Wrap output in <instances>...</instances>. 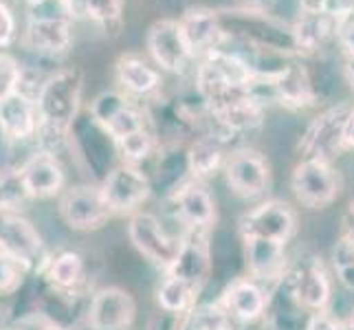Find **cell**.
Masks as SVG:
<instances>
[{"instance_id":"cell-24","label":"cell","mask_w":354,"mask_h":330,"mask_svg":"<svg viewBox=\"0 0 354 330\" xmlns=\"http://www.w3.org/2000/svg\"><path fill=\"white\" fill-rule=\"evenodd\" d=\"M221 161H223V139L216 137V134L201 137L192 145V150L187 154L189 172L196 178L212 176L221 167Z\"/></svg>"},{"instance_id":"cell-18","label":"cell","mask_w":354,"mask_h":330,"mask_svg":"<svg viewBox=\"0 0 354 330\" xmlns=\"http://www.w3.org/2000/svg\"><path fill=\"white\" fill-rule=\"evenodd\" d=\"M119 91L128 97H150L161 89V73L141 55H121L115 64Z\"/></svg>"},{"instance_id":"cell-20","label":"cell","mask_w":354,"mask_h":330,"mask_svg":"<svg viewBox=\"0 0 354 330\" xmlns=\"http://www.w3.org/2000/svg\"><path fill=\"white\" fill-rule=\"evenodd\" d=\"M290 27L299 53H319L328 42L337 38L339 20L319 11V14H301Z\"/></svg>"},{"instance_id":"cell-5","label":"cell","mask_w":354,"mask_h":330,"mask_svg":"<svg viewBox=\"0 0 354 330\" xmlns=\"http://www.w3.org/2000/svg\"><path fill=\"white\" fill-rule=\"evenodd\" d=\"M59 216L64 223L77 231H93L108 223L113 207L108 205L102 187L80 185L71 187L59 199Z\"/></svg>"},{"instance_id":"cell-7","label":"cell","mask_w":354,"mask_h":330,"mask_svg":"<svg viewBox=\"0 0 354 330\" xmlns=\"http://www.w3.org/2000/svg\"><path fill=\"white\" fill-rule=\"evenodd\" d=\"M282 286L299 309L322 311L330 300V282H328L322 262L315 258L299 260L284 275Z\"/></svg>"},{"instance_id":"cell-22","label":"cell","mask_w":354,"mask_h":330,"mask_svg":"<svg viewBox=\"0 0 354 330\" xmlns=\"http://www.w3.org/2000/svg\"><path fill=\"white\" fill-rule=\"evenodd\" d=\"M176 207L180 218L192 229H205L214 220V201L209 192L201 185H185L176 194Z\"/></svg>"},{"instance_id":"cell-29","label":"cell","mask_w":354,"mask_h":330,"mask_svg":"<svg viewBox=\"0 0 354 330\" xmlns=\"http://www.w3.org/2000/svg\"><path fill=\"white\" fill-rule=\"evenodd\" d=\"M117 154L121 156V161L128 165H139L143 158H148L152 148H154V137L150 134L148 128H141L137 132L128 134V137L115 141Z\"/></svg>"},{"instance_id":"cell-38","label":"cell","mask_w":354,"mask_h":330,"mask_svg":"<svg viewBox=\"0 0 354 330\" xmlns=\"http://www.w3.org/2000/svg\"><path fill=\"white\" fill-rule=\"evenodd\" d=\"M341 328H344V324H339L328 313H315L306 324V330H341Z\"/></svg>"},{"instance_id":"cell-31","label":"cell","mask_w":354,"mask_h":330,"mask_svg":"<svg viewBox=\"0 0 354 330\" xmlns=\"http://www.w3.org/2000/svg\"><path fill=\"white\" fill-rule=\"evenodd\" d=\"M22 68L24 64L16 55L0 48V102H5L7 97L20 91L22 82Z\"/></svg>"},{"instance_id":"cell-14","label":"cell","mask_w":354,"mask_h":330,"mask_svg":"<svg viewBox=\"0 0 354 330\" xmlns=\"http://www.w3.org/2000/svg\"><path fill=\"white\" fill-rule=\"evenodd\" d=\"M185 40L192 46L194 55H209L212 51L223 48L227 42V33L218 18V11L209 7H192L178 18Z\"/></svg>"},{"instance_id":"cell-1","label":"cell","mask_w":354,"mask_h":330,"mask_svg":"<svg viewBox=\"0 0 354 330\" xmlns=\"http://www.w3.org/2000/svg\"><path fill=\"white\" fill-rule=\"evenodd\" d=\"M221 24L229 40L247 42L262 51H273L282 55H295L297 44L292 27L288 22L275 18L262 9H216Z\"/></svg>"},{"instance_id":"cell-12","label":"cell","mask_w":354,"mask_h":330,"mask_svg":"<svg viewBox=\"0 0 354 330\" xmlns=\"http://www.w3.org/2000/svg\"><path fill=\"white\" fill-rule=\"evenodd\" d=\"M337 174L324 161H301L292 172V190L306 207H326L337 196Z\"/></svg>"},{"instance_id":"cell-4","label":"cell","mask_w":354,"mask_h":330,"mask_svg":"<svg viewBox=\"0 0 354 330\" xmlns=\"http://www.w3.org/2000/svg\"><path fill=\"white\" fill-rule=\"evenodd\" d=\"M145 46L154 59L156 66H161L174 75H189L196 73V55L185 40V33L180 29V22L172 18H163L150 24L145 33Z\"/></svg>"},{"instance_id":"cell-46","label":"cell","mask_w":354,"mask_h":330,"mask_svg":"<svg viewBox=\"0 0 354 330\" xmlns=\"http://www.w3.org/2000/svg\"><path fill=\"white\" fill-rule=\"evenodd\" d=\"M22 3H24V5H31V3H35V0H22Z\"/></svg>"},{"instance_id":"cell-45","label":"cell","mask_w":354,"mask_h":330,"mask_svg":"<svg viewBox=\"0 0 354 330\" xmlns=\"http://www.w3.org/2000/svg\"><path fill=\"white\" fill-rule=\"evenodd\" d=\"M341 330H354V324L348 322V324H344V328H341Z\"/></svg>"},{"instance_id":"cell-36","label":"cell","mask_w":354,"mask_h":330,"mask_svg":"<svg viewBox=\"0 0 354 330\" xmlns=\"http://www.w3.org/2000/svg\"><path fill=\"white\" fill-rule=\"evenodd\" d=\"M20 40L18 18L7 0H0V48H9Z\"/></svg>"},{"instance_id":"cell-8","label":"cell","mask_w":354,"mask_h":330,"mask_svg":"<svg viewBox=\"0 0 354 330\" xmlns=\"http://www.w3.org/2000/svg\"><path fill=\"white\" fill-rule=\"evenodd\" d=\"M0 251L16 258L24 268H35L48 260H44L42 238L27 218L18 214L0 216Z\"/></svg>"},{"instance_id":"cell-19","label":"cell","mask_w":354,"mask_h":330,"mask_svg":"<svg viewBox=\"0 0 354 330\" xmlns=\"http://www.w3.org/2000/svg\"><path fill=\"white\" fill-rule=\"evenodd\" d=\"M273 86H275L277 104L288 110L308 108L317 100L308 71L301 64H297L295 59H290V62L284 66V71L277 73L273 77Z\"/></svg>"},{"instance_id":"cell-2","label":"cell","mask_w":354,"mask_h":330,"mask_svg":"<svg viewBox=\"0 0 354 330\" xmlns=\"http://www.w3.org/2000/svg\"><path fill=\"white\" fill-rule=\"evenodd\" d=\"M84 91V75L77 66H64L48 73L42 89L35 97L40 113V126L57 132H71L80 119Z\"/></svg>"},{"instance_id":"cell-23","label":"cell","mask_w":354,"mask_h":330,"mask_svg":"<svg viewBox=\"0 0 354 330\" xmlns=\"http://www.w3.org/2000/svg\"><path fill=\"white\" fill-rule=\"evenodd\" d=\"M247 258L249 268L255 277L271 279L279 277L284 260V244L271 240H247Z\"/></svg>"},{"instance_id":"cell-25","label":"cell","mask_w":354,"mask_h":330,"mask_svg":"<svg viewBox=\"0 0 354 330\" xmlns=\"http://www.w3.org/2000/svg\"><path fill=\"white\" fill-rule=\"evenodd\" d=\"M84 260L75 251H62L46 262V277L55 288L71 291L82 282Z\"/></svg>"},{"instance_id":"cell-11","label":"cell","mask_w":354,"mask_h":330,"mask_svg":"<svg viewBox=\"0 0 354 330\" xmlns=\"http://www.w3.org/2000/svg\"><path fill=\"white\" fill-rule=\"evenodd\" d=\"M102 192L113 212H132L150 196V178L137 165L121 163L106 174Z\"/></svg>"},{"instance_id":"cell-3","label":"cell","mask_w":354,"mask_h":330,"mask_svg":"<svg viewBox=\"0 0 354 330\" xmlns=\"http://www.w3.org/2000/svg\"><path fill=\"white\" fill-rule=\"evenodd\" d=\"M352 108V102H341L313 119V124L299 139V152L304 161L330 163V158L346 148V126Z\"/></svg>"},{"instance_id":"cell-34","label":"cell","mask_w":354,"mask_h":330,"mask_svg":"<svg viewBox=\"0 0 354 330\" xmlns=\"http://www.w3.org/2000/svg\"><path fill=\"white\" fill-rule=\"evenodd\" d=\"M24 271H27V268H24L16 258H11V255L5 251H0V295L14 293L22 282Z\"/></svg>"},{"instance_id":"cell-40","label":"cell","mask_w":354,"mask_h":330,"mask_svg":"<svg viewBox=\"0 0 354 330\" xmlns=\"http://www.w3.org/2000/svg\"><path fill=\"white\" fill-rule=\"evenodd\" d=\"M73 20H86V7H88V0H64Z\"/></svg>"},{"instance_id":"cell-6","label":"cell","mask_w":354,"mask_h":330,"mask_svg":"<svg viewBox=\"0 0 354 330\" xmlns=\"http://www.w3.org/2000/svg\"><path fill=\"white\" fill-rule=\"evenodd\" d=\"M130 240L145 258L158 266L172 268L180 255L183 242L172 238L152 214H137L128 225Z\"/></svg>"},{"instance_id":"cell-35","label":"cell","mask_w":354,"mask_h":330,"mask_svg":"<svg viewBox=\"0 0 354 330\" xmlns=\"http://www.w3.org/2000/svg\"><path fill=\"white\" fill-rule=\"evenodd\" d=\"M27 14L24 18H48V20H73L64 0H35L31 5H24ZM75 22V20H73Z\"/></svg>"},{"instance_id":"cell-26","label":"cell","mask_w":354,"mask_h":330,"mask_svg":"<svg viewBox=\"0 0 354 330\" xmlns=\"http://www.w3.org/2000/svg\"><path fill=\"white\" fill-rule=\"evenodd\" d=\"M31 196L24 185L20 169H0V216L14 214L22 203H27Z\"/></svg>"},{"instance_id":"cell-15","label":"cell","mask_w":354,"mask_h":330,"mask_svg":"<svg viewBox=\"0 0 354 330\" xmlns=\"http://www.w3.org/2000/svg\"><path fill=\"white\" fill-rule=\"evenodd\" d=\"M40 113L33 97L24 93H14L0 102V137L14 143L31 141L38 137Z\"/></svg>"},{"instance_id":"cell-32","label":"cell","mask_w":354,"mask_h":330,"mask_svg":"<svg viewBox=\"0 0 354 330\" xmlns=\"http://www.w3.org/2000/svg\"><path fill=\"white\" fill-rule=\"evenodd\" d=\"M141 128H145V115L137 106L130 104V106H126L124 110H121V113L104 130L111 134L113 141H119V139H124V137H128V134L137 132Z\"/></svg>"},{"instance_id":"cell-28","label":"cell","mask_w":354,"mask_h":330,"mask_svg":"<svg viewBox=\"0 0 354 330\" xmlns=\"http://www.w3.org/2000/svg\"><path fill=\"white\" fill-rule=\"evenodd\" d=\"M126 0H88L86 20L97 24L104 33H117L124 20Z\"/></svg>"},{"instance_id":"cell-41","label":"cell","mask_w":354,"mask_h":330,"mask_svg":"<svg viewBox=\"0 0 354 330\" xmlns=\"http://www.w3.org/2000/svg\"><path fill=\"white\" fill-rule=\"evenodd\" d=\"M301 5V14H319V11H326L328 0H299Z\"/></svg>"},{"instance_id":"cell-33","label":"cell","mask_w":354,"mask_h":330,"mask_svg":"<svg viewBox=\"0 0 354 330\" xmlns=\"http://www.w3.org/2000/svg\"><path fill=\"white\" fill-rule=\"evenodd\" d=\"M229 317L223 309L214 306V304H205L192 317L189 330H227Z\"/></svg>"},{"instance_id":"cell-37","label":"cell","mask_w":354,"mask_h":330,"mask_svg":"<svg viewBox=\"0 0 354 330\" xmlns=\"http://www.w3.org/2000/svg\"><path fill=\"white\" fill-rule=\"evenodd\" d=\"M337 44L348 59H354V18H346L339 22Z\"/></svg>"},{"instance_id":"cell-44","label":"cell","mask_w":354,"mask_h":330,"mask_svg":"<svg viewBox=\"0 0 354 330\" xmlns=\"http://www.w3.org/2000/svg\"><path fill=\"white\" fill-rule=\"evenodd\" d=\"M44 330H66V328L57 326V324H48V326H44Z\"/></svg>"},{"instance_id":"cell-16","label":"cell","mask_w":354,"mask_h":330,"mask_svg":"<svg viewBox=\"0 0 354 330\" xmlns=\"http://www.w3.org/2000/svg\"><path fill=\"white\" fill-rule=\"evenodd\" d=\"M134 302L121 288H102L97 291L91 306L88 322L93 330H128L134 322Z\"/></svg>"},{"instance_id":"cell-27","label":"cell","mask_w":354,"mask_h":330,"mask_svg":"<svg viewBox=\"0 0 354 330\" xmlns=\"http://www.w3.org/2000/svg\"><path fill=\"white\" fill-rule=\"evenodd\" d=\"M192 293H194V284H189L187 279H183L174 273H169L163 279V284L158 286V304L167 313H180L189 306Z\"/></svg>"},{"instance_id":"cell-42","label":"cell","mask_w":354,"mask_h":330,"mask_svg":"<svg viewBox=\"0 0 354 330\" xmlns=\"http://www.w3.org/2000/svg\"><path fill=\"white\" fill-rule=\"evenodd\" d=\"M346 145L354 150V108H352L350 119H348V126H346Z\"/></svg>"},{"instance_id":"cell-47","label":"cell","mask_w":354,"mask_h":330,"mask_svg":"<svg viewBox=\"0 0 354 330\" xmlns=\"http://www.w3.org/2000/svg\"><path fill=\"white\" fill-rule=\"evenodd\" d=\"M350 322H352V324H354V311H352V320H350Z\"/></svg>"},{"instance_id":"cell-10","label":"cell","mask_w":354,"mask_h":330,"mask_svg":"<svg viewBox=\"0 0 354 330\" xmlns=\"http://www.w3.org/2000/svg\"><path fill=\"white\" fill-rule=\"evenodd\" d=\"M20 42L24 48L40 57H59L68 53L73 44V20L24 18Z\"/></svg>"},{"instance_id":"cell-39","label":"cell","mask_w":354,"mask_h":330,"mask_svg":"<svg viewBox=\"0 0 354 330\" xmlns=\"http://www.w3.org/2000/svg\"><path fill=\"white\" fill-rule=\"evenodd\" d=\"M352 11H354V0H328L326 5V14H330L339 22L346 20Z\"/></svg>"},{"instance_id":"cell-43","label":"cell","mask_w":354,"mask_h":330,"mask_svg":"<svg viewBox=\"0 0 354 330\" xmlns=\"http://www.w3.org/2000/svg\"><path fill=\"white\" fill-rule=\"evenodd\" d=\"M344 77L348 82L350 91L354 93V59H346V66H344Z\"/></svg>"},{"instance_id":"cell-13","label":"cell","mask_w":354,"mask_h":330,"mask_svg":"<svg viewBox=\"0 0 354 330\" xmlns=\"http://www.w3.org/2000/svg\"><path fill=\"white\" fill-rule=\"evenodd\" d=\"M31 199H51L64 187V167L57 154L35 150L18 167Z\"/></svg>"},{"instance_id":"cell-21","label":"cell","mask_w":354,"mask_h":330,"mask_svg":"<svg viewBox=\"0 0 354 330\" xmlns=\"http://www.w3.org/2000/svg\"><path fill=\"white\" fill-rule=\"evenodd\" d=\"M225 302H227V311L242 322H251L255 317H260L266 306V297L262 288L255 282H249V279H238V282L231 284Z\"/></svg>"},{"instance_id":"cell-17","label":"cell","mask_w":354,"mask_h":330,"mask_svg":"<svg viewBox=\"0 0 354 330\" xmlns=\"http://www.w3.org/2000/svg\"><path fill=\"white\" fill-rule=\"evenodd\" d=\"M229 187L240 196H260L268 187V165L264 156L253 150H240L229 156L225 165Z\"/></svg>"},{"instance_id":"cell-9","label":"cell","mask_w":354,"mask_h":330,"mask_svg":"<svg viewBox=\"0 0 354 330\" xmlns=\"http://www.w3.org/2000/svg\"><path fill=\"white\" fill-rule=\"evenodd\" d=\"M242 236L247 240H271L286 244L295 231V214L286 203L271 201L251 210L240 223Z\"/></svg>"},{"instance_id":"cell-30","label":"cell","mask_w":354,"mask_h":330,"mask_svg":"<svg viewBox=\"0 0 354 330\" xmlns=\"http://www.w3.org/2000/svg\"><path fill=\"white\" fill-rule=\"evenodd\" d=\"M126 106H130V97L128 95H124L121 91H104L91 102L88 115L93 117L95 124H100L102 128H106Z\"/></svg>"}]
</instances>
